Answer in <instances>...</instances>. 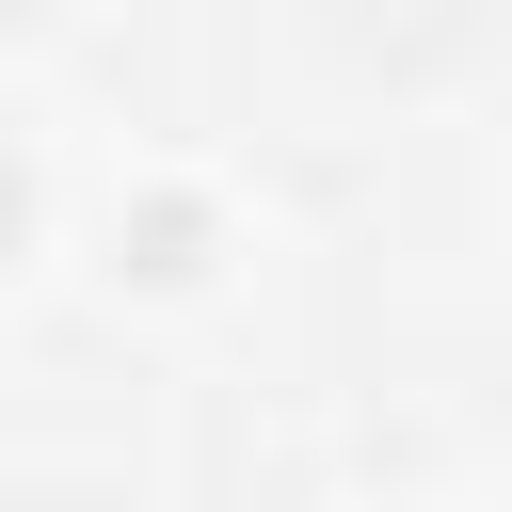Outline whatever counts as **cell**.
I'll use <instances>...</instances> for the list:
<instances>
[{
	"label": "cell",
	"instance_id": "cell-1",
	"mask_svg": "<svg viewBox=\"0 0 512 512\" xmlns=\"http://www.w3.org/2000/svg\"><path fill=\"white\" fill-rule=\"evenodd\" d=\"M0 240H16V160H0Z\"/></svg>",
	"mask_w": 512,
	"mask_h": 512
}]
</instances>
